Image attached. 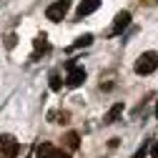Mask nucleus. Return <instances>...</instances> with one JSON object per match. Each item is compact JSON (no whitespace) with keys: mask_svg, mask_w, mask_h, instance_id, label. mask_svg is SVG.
Returning <instances> with one entry per match:
<instances>
[{"mask_svg":"<svg viewBox=\"0 0 158 158\" xmlns=\"http://www.w3.org/2000/svg\"><path fill=\"white\" fill-rule=\"evenodd\" d=\"M15 43H18V38H15V35H10L8 40H5V48H15Z\"/></svg>","mask_w":158,"mask_h":158,"instance_id":"15","label":"nucleus"},{"mask_svg":"<svg viewBox=\"0 0 158 158\" xmlns=\"http://www.w3.org/2000/svg\"><path fill=\"white\" fill-rule=\"evenodd\" d=\"M131 25V13L128 10H121L115 15V20H113V28H110V35H121L126 28Z\"/></svg>","mask_w":158,"mask_h":158,"instance_id":"5","label":"nucleus"},{"mask_svg":"<svg viewBox=\"0 0 158 158\" xmlns=\"http://www.w3.org/2000/svg\"><path fill=\"white\" fill-rule=\"evenodd\" d=\"M153 115H156V118H158V103H156V110H153Z\"/></svg>","mask_w":158,"mask_h":158,"instance_id":"17","label":"nucleus"},{"mask_svg":"<svg viewBox=\"0 0 158 158\" xmlns=\"http://www.w3.org/2000/svg\"><path fill=\"white\" fill-rule=\"evenodd\" d=\"M83 83H85V68H83V65H73V68H68L65 85H68V88H81Z\"/></svg>","mask_w":158,"mask_h":158,"instance_id":"4","label":"nucleus"},{"mask_svg":"<svg viewBox=\"0 0 158 158\" xmlns=\"http://www.w3.org/2000/svg\"><path fill=\"white\" fill-rule=\"evenodd\" d=\"M50 88H53V90H60V88H63V81H60V73H58V70L50 73Z\"/></svg>","mask_w":158,"mask_h":158,"instance_id":"12","label":"nucleus"},{"mask_svg":"<svg viewBox=\"0 0 158 158\" xmlns=\"http://www.w3.org/2000/svg\"><path fill=\"white\" fill-rule=\"evenodd\" d=\"M45 158H70V156H68L65 151H60V148H50Z\"/></svg>","mask_w":158,"mask_h":158,"instance_id":"13","label":"nucleus"},{"mask_svg":"<svg viewBox=\"0 0 158 158\" xmlns=\"http://www.w3.org/2000/svg\"><path fill=\"white\" fill-rule=\"evenodd\" d=\"M151 158H158V141L151 146Z\"/></svg>","mask_w":158,"mask_h":158,"instance_id":"16","label":"nucleus"},{"mask_svg":"<svg viewBox=\"0 0 158 158\" xmlns=\"http://www.w3.org/2000/svg\"><path fill=\"white\" fill-rule=\"evenodd\" d=\"M90 43H93V35H90V33H85V35H81V38H78V40L70 45V50H78V48H88Z\"/></svg>","mask_w":158,"mask_h":158,"instance_id":"10","label":"nucleus"},{"mask_svg":"<svg viewBox=\"0 0 158 158\" xmlns=\"http://www.w3.org/2000/svg\"><path fill=\"white\" fill-rule=\"evenodd\" d=\"M98 8H101V0H83V3L78 5V18H85V15L95 13Z\"/></svg>","mask_w":158,"mask_h":158,"instance_id":"7","label":"nucleus"},{"mask_svg":"<svg viewBox=\"0 0 158 158\" xmlns=\"http://www.w3.org/2000/svg\"><path fill=\"white\" fill-rule=\"evenodd\" d=\"M68 10H70V0H55L53 5H48L45 15H48V20H53V23H60L63 18L68 15Z\"/></svg>","mask_w":158,"mask_h":158,"instance_id":"2","label":"nucleus"},{"mask_svg":"<svg viewBox=\"0 0 158 158\" xmlns=\"http://www.w3.org/2000/svg\"><path fill=\"white\" fill-rule=\"evenodd\" d=\"M33 45H35V50H33V55H30V60H38L43 53L50 50V43H48V38H45V35H38L35 40H33Z\"/></svg>","mask_w":158,"mask_h":158,"instance_id":"6","label":"nucleus"},{"mask_svg":"<svg viewBox=\"0 0 158 158\" xmlns=\"http://www.w3.org/2000/svg\"><path fill=\"white\" fill-rule=\"evenodd\" d=\"M48 121H53V123H65L68 121V110H63V113H48Z\"/></svg>","mask_w":158,"mask_h":158,"instance_id":"11","label":"nucleus"},{"mask_svg":"<svg viewBox=\"0 0 158 158\" xmlns=\"http://www.w3.org/2000/svg\"><path fill=\"white\" fill-rule=\"evenodd\" d=\"M65 146H68V151H78V146H81V135H78L75 131H70V133H65Z\"/></svg>","mask_w":158,"mask_h":158,"instance_id":"9","label":"nucleus"},{"mask_svg":"<svg viewBox=\"0 0 158 158\" xmlns=\"http://www.w3.org/2000/svg\"><path fill=\"white\" fill-rule=\"evenodd\" d=\"M121 113H123V103H115L108 113H106V118H103V123L106 126H110V123H115L118 121V118H121Z\"/></svg>","mask_w":158,"mask_h":158,"instance_id":"8","label":"nucleus"},{"mask_svg":"<svg viewBox=\"0 0 158 158\" xmlns=\"http://www.w3.org/2000/svg\"><path fill=\"white\" fill-rule=\"evenodd\" d=\"M146 153H148V143H143V146H141V148H138V151H135V156H133V158H146Z\"/></svg>","mask_w":158,"mask_h":158,"instance_id":"14","label":"nucleus"},{"mask_svg":"<svg viewBox=\"0 0 158 158\" xmlns=\"http://www.w3.org/2000/svg\"><path fill=\"white\" fill-rule=\"evenodd\" d=\"M156 68H158V55H156L153 50L138 55V60H135V73H138V75H151Z\"/></svg>","mask_w":158,"mask_h":158,"instance_id":"1","label":"nucleus"},{"mask_svg":"<svg viewBox=\"0 0 158 158\" xmlns=\"http://www.w3.org/2000/svg\"><path fill=\"white\" fill-rule=\"evenodd\" d=\"M18 141L13 135H0V158H18Z\"/></svg>","mask_w":158,"mask_h":158,"instance_id":"3","label":"nucleus"}]
</instances>
